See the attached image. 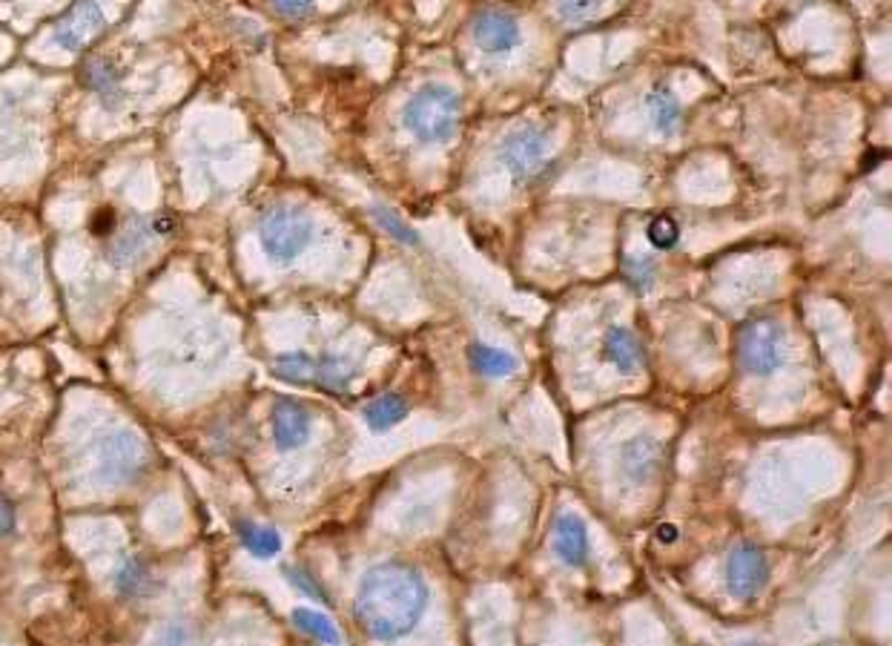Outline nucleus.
<instances>
[{
  "label": "nucleus",
  "instance_id": "obj_1",
  "mask_svg": "<svg viewBox=\"0 0 892 646\" xmlns=\"http://www.w3.org/2000/svg\"><path fill=\"white\" fill-rule=\"evenodd\" d=\"M428 606L422 574L408 563L391 560L368 569L356 592V623L377 641H396L419 623Z\"/></svg>",
  "mask_w": 892,
  "mask_h": 646
},
{
  "label": "nucleus",
  "instance_id": "obj_2",
  "mask_svg": "<svg viewBox=\"0 0 892 646\" xmlns=\"http://www.w3.org/2000/svg\"><path fill=\"white\" fill-rule=\"evenodd\" d=\"M462 118V101L450 87L425 84L403 106V124L422 144H445Z\"/></svg>",
  "mask_w": 892,
  "mask_h": 646
},
{
  "label": "nucleus",
  "instance_id": "obj_3",
  "mask_svg": "<svg viewBox=\"0 0 892 646\" xmlns=\"http://www.w3.org/2000/svg\"><path fill=\"white\" fill-rule=\"evenodd\" d=\"M499 164L506 167L520 185H531L551 167V136L543 127L525 124L511 129L497 147Z\"/></svg>",
  "mask_w": 892,
  "mask_h": 646
},
{
  "label": "nucleus",
  "instance_id": "obj_4",
  "mask_svg": "<svg viewBox=\"0 0 892 646\" xmlns=\"http://www.w3.org/2000/svg\"><path fill=\"white\" fill-rule=\"evenodd\" d=\"M258 239L262 248L273 262H290L305 251L310 239H314V221L305 211L290 207V204H276L258 221Z\"/></svg>",
  "mask_w": 892,
  "mask_h": 646
},
{
  "label": "nucleus",
  "instance_id": "obj_5",
  "mask_svg": "<svg viewBox=\"0 0 892 646\" xmlns=\"http://www.w3.org/2000/svg\"><path fill=\"white\" fill-rule=\"evenodd\" d=\"M738 363L752 377H769L783 363V328L772 316H757L740 325Z\"/></svg>",
  "mask_w": 892,
  "mask_h": 646
},
{
  "label": "nucleus",
  "instance_id": "obj_6",
  "mask_svg": "<svg viewBox=\"0 0 892 646\" xmlns=\"http://www.w3.org/2000/svg\"><path fill=\"white\" fill-rule=\"evenodd\" d=\"M95 454L101 480L115 485L136 480L146 469V463H150L146 443L141 436L132 434V431H115V434L104 436L95 445Z\"/></svg>",
  "mask_w": 892,
  "mask_h": 646
},
{
  "label": "nucleus",
  "instance_id": "obj_7",
  "mask_svg": "<svg viewBox=\"0 0 892 646\" xmlns=\"http://www.w3.org/2000/svg\"><path fill=\"white\" fill-rule=\"evenodd\" d=\"M772 578L769 558L755 543H740L726 558V590L740 600L757 598Z\"/></svg>",
  "mask_w": 892,
  "mask_h": 646
},
{
  "label": "nucleus",
  "instance_id": "obj_8",
  "mask_svg": "<svg viewBox=\"0 0 892 646\" xmlns=\"http://www.w3.org/2000/svg\"><path fill=\"white\" fill-rule=\"evenodd\" d=\"M474 43L488 55H508L520 43V21L506 7H483L471 21Z\"/></svg>",
  "mask_w": 892,
  "mask_h": 646
},
{
  "label": "nucleus",
  "instance_id": "obj_9",
  "mask_svg": "<svg viewBox=\"0 0 892 646\" xmlns=\"http://www.w3.org/2000/svg\"><path fill=\"white\" fill-rule=\"evenodd\" d=\"M106 17L104 9L98 7L95 0H78L69 12H64V17L55 24V43L61 49H69V52H78L87 43H92L98 35L104 33Z\"/></svg>",
  "mask_w": 892,
  "mask_h": 646
},
{
  "label": "nucleus",
  "instance_id": "obj_10",
  "mask_svg": "<svg viewBox=\"0 0 892 646\" xmlns=\"http://www.w3.org/2000/svg\"><path fill=\"white\" fill-rule=\"evenodd\" d=\"M155 236L158 233H155L153 218L132 213V216L124 218L122 225L113 227V236H110V244H106V256L118 267L136 265L138 258L150 251Z\"/></svg>",
  "mask_w": 892,
  "mask_h": 646
},
{
  "label": "nucleus",
  "instance_id": "obj_11",
  "mask_svg": "<svg viewBox=\"0 0 892 646\" xmlns=\"http://www.w3.org/2000/svg\"><path fill=\"white\" fill-rule=\"evenodd\" d=\"M663 469V445L649 434L628 440L620 452V471L632 485H646Z\"/></svg>",
  "mask_w": 892,
  "mask_h": 646
},
{
  "label": "nucleus",
  "instance_id": "obj_12",
  "mask_svg": "<svg viewBox=\"0 0 892 646\" xmlns=\"http://www.w3.org/2000/svg\"><path fill=\"white\" fill-rule=\"evenodd\" d=\"M270 426H273L276 445L290 452V448H298V445L307 443L314 420H310V411H307L305 405L290 400V396H282V400H276Z\"/></svg>",
  "mask_w": 892,
  "mask_h": 646
},
{
  "label": "nucleus",
  "instance_id": "obj_13",
  "mask_svg": "<svg viewBox=\"0 0 892 646\" xmlns=\"http://www.w3.org/2000/svg\"><path fill=\"white\" fill-rule=\"evenodd\" d=\"M555 552L560 555V560L574 569L588 563V555H591V541H588V529L586 523L574 515H560L555 523Z\"/></svg>",
  "mask_w": 892,
  "mask_h": 646
},
{
  "label": "nucleus",
  "instance_id": "obj_14",
  "mask_svg": "<svg viewBox=\"0 0 892 646\" xmlns=\"http://www.w3.org/2000/svg\"><path fill=\"white\" fill-rule=\"evenodd\" d=\"M81 81L87 84V89H92L110 110H115V106L122 104L124 78L122 73H118V66H115L110 58H89L87 64L81 66Z\"/></svg>",
  "mask_w": 892,
  "mask_h": 646
},
{
  "label": "nucleus",
  "instance_id": "obj_15",
  "mask_svg": "<svg viewBox=\"0 0 892 646\" xmlns=\"http://www.w3.org/2000/svg\"><path fill=\"white\" fill-rule=\"evenodd\" d=\"M603 356L611 368H617L620 373H635L643 365L646 354L643 345L637 340V333L632 328H611L603 340Z\"/></svg>",
  "mask_w": 892,
  "mask_h": 646
},
{
  "label": "nucleus",
  "instance_id": "obj_16",
  "mask_svg": "<svg viewBox=\"0 0 892 646\" xmlns=\"http://www.w3.org/2000/svg\"><path fill=\"white\" fill-rule=\"evenodd\" d=\"M646 110H649L651 127L658 129L660 136H675L677 127H680V115H684V110H680V101H677V96L672 92V87H666V84H654L649 96H646Z\"/></svg>",
  "mask_w": 892,
  "mask_h": 646
},
{
  "label": "nucleus",
  "instance_id": "obj_17",
  "mask_svg": "<svg viewBox=\"0 0 892 646\" xmlns=\"http://www.w3.org/2000/svg\"><path fill=\"white\" fill-rule=\"evenodd\" d=\"M468 363H471V368L476 373L490 377V380H506V377H511L520 368L514 354L499 351L494 345H483V342H474V345L468 347Z\"/></svg>",
  "mask_w": 892,
  "mask_h": 646
},
{
  "label": "nucleus",
  "instance_id": "obj_18",
  "mask_svg": "<svg viewBox=\"0 0 892 646\" xmlns=\"http://www.w3.org/2000/svg\"><path fill=\"white\" fill-rule=\"evenodd\" d=\"M113 583H115V592L124 595V598H146V595L155 590L153 572H150L146 560L138 558V555H129V558L122 560Z\"/></svg>",
  "mask_w": 892,
  "mask_h": 646
},
{
  "label": "nucleus",
  "instance_id": "obj_19",
  "mask_svg": "<svg viewBox=\"0 0 892 646\" xmlns=\"http://www.w3.org/2000/svg\"><path fill=\"white\" fill-rule=\"evenodd\" d=\"M408 417V400L399 394H382L377 400H370L365 408V422L370 431L385 434V431L396 429L399 422Z\"/></svg>",
  "mask_w": 892,
  "mask_h": 646
},
{
  "label": "nucleus",
  "instance_id": "obj_20",
  "mask_svg": "<svg viewBox=\"0 0 892 646\" xmlns=\"http://www.w3.org/2000/svg\"><path fill=\"white\" fill-rule=\"evenodd\" d=\"M356 377V371H351V365L339 356H322L316 359V373H314V385L324 388L330 394H347L351 391V380Z\"/></svg>",
  "mask_w": 892,
  "mask_h": 646
},
{
  "label": "nucleus",
  "instance_id": "obj_21",
  "mask_svg": "<svg viewBox=\"0 0 892 646\" xmlns=\"http://www.w3.org/2000/svg\"><path fill=\"white\" fill-rule=\"evenodd\" d=\"M239 537H242L244 549L262 560L273 558V555L282 552V537H279V532H273V529H267V525L242 523L239 525Z\"/></svg>",
  "mask_w": 892,
  "mask_h": 646
},
{
  "label": "nucleus",
  "instance_id": "obj_22",
  "mask_svg": "<svg viewBox=\"0 0 892 646\" xmlns=\"http://www.w3.org/2000/svg\"><path fill=\"white\" fill-rule=\"evenodd\" d=\"M273 373L279 380L293 382V385H314L316 359L310 354H282L276 356Z\"/></svg>",
  "mask_w": 892,
  "mask_h": 646
},
{
  "label": "nucleus",
  "instance_id": "obj_23",
  "mask_svg": "<svg viewBox=\"0 0 892 646\" xmlns=\"http://www.w3.org/2000/svg\"><path fill=\"white\" fill-rule=\"evenodd\" d=\"M293 626L298 632H305L310 638L322 641V644H339L336 623L330 621L328 615L314 612V609H293Z\"/></svg>",
  "mask_w": 892,
  "mask_h": 646
},
{
  "label": "nucleus",
  "instance_id": "obj_24",
  "mask_svg": "<svg viewBox=\"0 0 892 646\" xmlns=\"http://www.w3.org/2000/svg\"><path fill=\"white\" fill-rule=\"evenodd\" d=\"M654 274H658V265H654V258L649 256H637V253H632V256H623V276H626V282L635 288V291H649L651 282H654Z\"/></svg>",
  "mask_w": 892,
  "mask_h": 646
},
{
  "label": "nucleus",
  "instance_id": "obj_25",
  "mask_svg": "<svg viewBox=\"0 0 892 646\" xmlns=\"http://www.w3.org/2000/svg\"><path fill=\"white\" fill-rule=\"evenodd\" d=\"M646 239H649L654 251H672L680 242V227L672 216L651 218L649 227H646Z\"/></svg>",
  "mask_w": 892,
  "mask_h": 646
},
{
  "label": "nucleus",
  "instance_id": "obj_26",
  "mask_svg": "<svg viewBox=\"0 0 892 646\" xmlns=\"http://www.w3.org/2000/svg\"><path fill=\"white\" fill-rule=\"evenodd\" d=\"M373 216H377L379 225L385 227L391 236H396L399 242H405V244H417L419 242V236L413 233V230H410V227L405 225L403 218L396 216V213L385 211V207H373Z\"/></svg>",
  "mask_w": 892,
  "mask_h": 646
},
{
  "label": "nucleus",
  "instance_id": "obj_27",
  "mask_svg": "<svg viewBox=\"0 0 892 646\" xmlns=\"http://www.w3.org/2000/svg\"><path fill=\"white\" fill-rule=\"evenodd\" d=\"M284 574H288V581L293 583V586H296V590L302 592V595H307V598H314V600H324V604H330L328 592H324L322 586L316 583L314 574H307L305 569H296V566H288V569H284Z\"/></svg>",
  "mask_w": 892,
  "mask_h": 646
},
{
  "label": "nucleus",
  "instance_id": "obj_28",
  "mask_svg": "<svg viewBox=\"0 0 892 646\" xmlns=\"http://www.w3.org/2000/svg\"><path fill=\"white\" fill-rule=\"evenodd\" d=\"M595 9L597 0H563V3H560V17L569 21V24H579V21H586Z\"/></svg>",
  "mask_w": 892,
  "mask_h": 646
},
{
  "label": "nucleus",
  "instance_id": "obj_29",
  "mask_svg": "<svg viewBox=\"0 0 892 646\" xmlns=\"http://www.w3.org/2000/svg\"><path fill=\"white\" fill-rule=\"evenodd\" d=\"M284 17H305L314 9V0H267Z\"/></svg>",
  "mask_w": 892,
  "mask_h": 646
},
{
  "label": "nucleus",
  "instance_id": "obj_30",
  "mask_svg": "<svg viewBox=\"0 0 892 646\" xmlns=\"http://www.w3.org/2000/svg\"><path fill=\"white\" fill-rule=\"evenodd\" d=\"M15 523H17L15 506H12V501H9V497H3V494H0V534L15 532Z\"/></svg>",
  "mask_w": 892,
  "mask_h": 646
},
{
  "label": "nucleus",
  "instance_id": "obj_31",
  "mask_svg": "<svg viewBox=\"0 0 892 646\" xmlns=\"http://www.w3.org/2000/svg\"><path fill=\"white\" fill-rule=\"evenodd\" d=\"M677 537H680V532H677V525H672V523H663L658 529V541L660 543H675Z\"/></svg>",
  "mask_w": 892,
  "mask_h": 646
}]
</instances>
